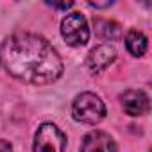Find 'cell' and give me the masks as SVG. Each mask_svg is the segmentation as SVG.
Returning <instances> with one entry per match:
<instances>
[{"instance_id": "cell-12", "label": "cell", "mask_w": 152, "mask_h": 152, "mask_svg": "<svg viewBox=\"0 0 152 152\" xmlns=\"http://www.w3.org/2000/svg\"><path fill=\"white\" fill-rule=\"evenodd\" d=\"M113 2H90L91 7H109Z\"/></svg>"}, {"instance_id": "cell-4", "label": "cell", "mask_w": 152, "mask_h": 152, "mask_svg": "<svg viewBox=\"0 0 152 152\" xmlns=\"http://www.w3.org/2000/svg\"><path fill=\"white\" fill-rule=\"evenodd\" d=\"M66 138L54 124H43L36 131L32 152H64Z\"/></svg>"}, {"instance_id": "cell-10", "label": "cell", "mask_w": 152, "mask_h": 152, "mask_svg": "<svg viewBox=\"0 0 152 152\" xmlns=\"http://www.w3.org/2000/svg\"><path fill=\"white\" fill-rule=\"evenodd\" d=\"M48 6H52V7H56V9H70L72 6H73V2H50V0H48V2H47Z\"/></svg>"}, {"instance_id": "cell-2", "label": "cell", "mask_w": 152, "mask_h": 152, "mask_svg": "<svg viewBox=\"0 0 152 152\" xmlns=\"http://www.w3.org/2000/svg\"><path fill=\"white\" fill-rule=\"evenodd\" d=\"M72 115L77 122L83 124H99L106 116V106L95 93H81L73 100Z\"/></svg>"}, {"instance_id": "cell-8", "label": "cell", "mask_w": 152, "mask_h": 152, "mask_svg": "<svg viewBox=\"0 0 152 152\" xmlns=\"http://www.w3.org/2000/svg\"><path fill=\"white\" fill-rule=\"evenodd\" d=\"M93 25H95V32L104 39H118L122 36V27L113 20L97 18L93 22Z\"/></svg>"}, {"instance_id": "cell-3", "label": "cell", "mask_w": 152, "mask_h": 152, "mask_svg": "<svg viewBox=\"0 0 152 152\" xmlns=\"http://www.w3.org/2000/svg\"><path fill=\"white\" fill-rule=\"evenodd\" d=\"M61 34L70 47H83L90 39L86 18L81 13H72L61 22Z\"/></svg>"}, {"instance_id": "cell-1", "label": "cell", "mask_w": 152, "mask_h": 152, "mask_svg": "<svg viewBox=\"0 0 152 152\" xmlns=\"http://www.w3.org/2000/svg\"><path fill=\"white\" fill-rule=\"evenodd\" d=\"M0 64L29 84H48L63 73V61L54 47L31 32L13 34L0 45Z\"/></svg>"}, {"instance_id": "cell-5", "label": "cell", "mask_w": 152, "mask_h": 152, "mask_svg": "<svg viewBox=\"0 0 152 152\" xmlns=\"http://www.w3.org/2000/svg\"><path fill=\"white\" fill-rule=\"evenodd\" d=\"M120 100H122L124 111L131 116H141V115L148 113L150 102H148L147 93H143L141 90H129V91L122 93Z\"/></svg>"}, {"instance_id": "cell-7", "label": "cell", "mask_w": 152, "mask_h": 152, "mask_svg": "<svg viewBox=\"0 0 152 152\" xmlns=\"http://www.w3.org/2000/svg\"><path fill=\"white\" fill-rule=\"evenodd\" d=\"M116 57V52L111 45H100L97 48H93L90 54H88V59H86V66L91 73H99L102 72L104 68H107Z\"/></svg>"}, {"instance_id": "cell-11", "label": "cell", "mask_w": 152, "mask_h": 152, "mask_svg": "<svg viewBox=\"0 0 152 152\" xmlns=\"http://www.w3.org/2000/svg\"><path fill=\"white\" fill-rule=\"evenodd\" d=\"M0 152H13V148H11V145L7 141L0 140Z\"/></svg>"}, {"instance_id": "cell-6", "label": "cell", "mask_w": 152, "mask_h": 152, "mask_svg": "<svg viewBox=\"0 0 152 152\" xmlns=\"http://www.w3.org/2000/svg\"><path fill=\"white\" fill-rule=\"evenodd\" d=\"M81 152H116L113 138L102 131H91L83 138Z\"/></svg>"}, {"instance_id": "cell-9", "label": "cell", "mask_w": 152, "mask_h": 152, "mask_svg": "<svg viewBox=\"0 0 152 152\" xmlns=\"http://www.w3.org/2000/svg\"><path fill=\"white\" fill-rule=\"evenodd\" d=\"M125 47L134 57H141L147 52V38L140 31H129L125 38Z\"/></svg>"}]
</instances>
